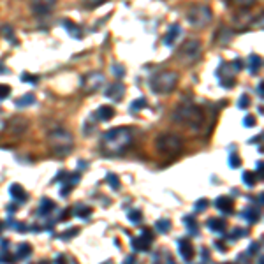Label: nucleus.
I'll use <instances>...</instances> for the list:
<instances>
[{
  "label": "nucleus",
  "mask_w": 264,
  "mask_h": 264,
  "mask_svg": "<svg viewBox=\"0 0 264 264\" xmlns=\"http://www.w3.org/2000/svg\"><path fill=\"white\" fill-rule=\"evenodd\" d=\"M32 254V247L28 243H21L20 247H18V250H16V259H27L28 256Z\"/></svg>",
  "instance_id": "23"
},
{
  "label": "nucleus",
  "mask_w": 264,
  "mask_h": 264,
  "mask_svg": "<svg viewBox=\"0 0 264 264\" xmlns=\"http://www.w3.org/2000/svg\"><path fill=\"white\" fill-rule=\"evenodd\" d=\"M241 236H247V231H245V229H234V236L232 238H241Z\"/></svg>",
  "instance_id": "43"
},
{
  "label": "nucleus",
  "mask_w": 264,
  "mask_h": 264,
  "mask_svg": "<svg viewBox=\"0 0 264 264\" xmlns=\"http://www.w3.org/2000/svg\"><path fill=\"white\" fill-rule=\"evenodd\" d=\"M76 232H80V229H78V227H74V229H71V231L64 232L65 236H62V238H64V240H67V238H72V236H76Z\"/></svg>",
  "instance_id": "42"
},
{
  "label": "nucleus",
  "mask_w": 264,
  "mask_h": 264,
  "mask_svg": "<svg viewBox=\"0 0 264 264\" xmlns=\"http://www.w3.org/2000/svg\"><path fill=\"white\" fill-rule=\"evenodd\" d=\"M178 250H180V256L185 261H192L194 259V247L188 240H180L178 241Z\"/></svg>",
  "instance_id": "11"
},
{
  "label": "nucleus",
  "mask_w": 264,
  "mask_h": 264,
  "mask_svg": "<svg viewBox=\"0 0 264 264\" xmlns=\"http://www.w3.org/2000/svg\"><path fill=\"white\" fill-rule=\"evenodd\" d=\"M257 95H259V97L264 95V93H263V81H259V85H257Z\"/></svg>",
  "instance_id": "48"
},
{
  "label": "nucleus",
  "mask_w": 264,
  "mask_h": 264,
  "mask_svg": "<svg viewBox=\"0 0 264 264\" xmlns=\"http://www.w3.org/2000/svg\"><path fill=\"white\" fill-rule=\"evenodd\" d=\"M146 99L144 97H141V99H136L134 102H132V106H131V109L132 111H139V109H143V108H146Z\"/></svg>",
  "instance_id": "31"
},
{
  "label": "nucleus",
  "mask_w": 264,
  "mask_h": 264,
  "mask_svg": "<svg viewBox=\"0 0 264 264\" xmlns=\"http://www.w3.org/2000/svg\"><path fill=\"white\" fill-rule=\"evenodd\" d=\"M141 219H143V215H141L139 210H132V212H129V220H131L132 224H139Z\"/></svg>",
  "instance_id": "33"
},
{
  "label": "nucleus",
  "mask_w": 264,
  "mask_h": 264,
  "mask_svg": "<svg viewBox=\"0 0 264 264\" xmlns=\"http://www.w3.org/2000/svg\"><path fill=\"white\" fill-rule=\"evenodd\" d=\"M0 34L5 37L7 41H11V43H14V32H12V28L9 27V25H4V27L0 28Z\"/></svg>",
  "instance_id": "30"
},
{
  "label": "nucleus",
  "mask_w": 264,
  "mask_h": 264,
  "mask_svg": "<svg viewBox=\"0 0 264 264\" xmlns=\"http://www.w3.org/2000/svg\"><path fill=\"white\" fill-rule=\"evenodd\" d=\"M155 148L159 150L162 155L168 157H176L180 155L183 150V143L178 136L175 134H162L155 139Z\"/></svg>",
  "instance_id": "6"
},
{
  "label": "nucleus",
  "mask_w": 264,
  "mask_h": 264,
  "mask_svg": "<svg viewBox=\"0 0 264 264\" xmlns=\"http://www.w3.org/2000/svg\"><path fill=\"white\" fill-rule=\"evenodd\" d=\"M49 148L53 153L58 157H67L71 153L72 146H74V139H72L71 132L65 129H53L48 136Z\"/></svg>",
  "instance_id": "4"
},
{
  "label": "nucleus",
  "mask_w": 264,
  "mask_h": 264,
  "mask_svg": "<svg viewBox=\"0 0 264 264\" xmlns=\"http://www.w3.org/2000/svg\"><path fill=\"white\" fill-rule=\"evenodd\" d=\"M74 215L80 217V219H87V217L92 215V208H88V206H78L74 210Z\"/></svg>",
  "instance_id": "27"
},
{
  "label": "nucleus",
  "mask_w": 264,
  "mask_h": 264,
  "mask_svg": "<svg viewBox=\"0 0 264 264\" xmlns=\"http://www.w3.org/2000/svg\"><path fill=\"white\" fill-rule=\"evenodd\" d=\"M173 120L185 125L188 129H201L204 124V111L203 108L196 104H181L173 111Z\"/></svg>",
  "instance_id": "2"
},
{
  "label": "nucleus",
  "mask_w": 264,
  "mask_h": 264,
  "mask_svg": "<svg viewBox=\"0 0 264 264\" xmlns=\"http://www.w3.org/2000/svg\"><path fill=\"white\" fill-rule=\"evenodd\" d=\"M104 95L108 97V99L115 100V102H120L125 95V85L122 83V81H115V83H111L106 88Z\"/></svg>",
  "instance_id": "10"
},
{
  "label": "nucleus",
  "mask_w": 264,
  "mask_h": 264,
  "mask_svg": "<svg viewBox=\"0 0 264 264\" xmlns=\"http://www.w3.org/2000/svg\"><path fill=\"white\" fill-rule=\"evenodd\" d=\"M157 231L159 232H168L169 231V227H171V222H169V220H166V219H162V220H159V222H157Z\"/></svg>",
  "instance_id": "32"
},
{
  "label": "nucleus",
  "mask_w": 264,
  "mask_h": 264,
  "mask_svg": "<svg viewBox=\"0 0 264 264\" xmlns=\"http://www.w3.org/2000/svg\"><path fill=\"white\" fill-rule=\"evenodd\" d=\"M243 125L245 127H254L256 125V118H254L252 115H248V116H245V120H243Z\"/></svg>",
  "instance_id": "39"
},
{
  "label": "nucleus",
  "mask_w": 264,
  "mask_h": 264,
  "mask_svg": "<svg viewBox=\"0 0 264 264\" xmlns=\"http://www.w3.org/2000/svg\"><path fill=\"white\" fill-rule=\"evenodd\" d=\"M241 217H243L245 220H248L250 224H256V222H259L261 213H259V210L254 208V206H248L247 210H243V212H241Z\"/></svg>",
  "instance_id": "18"
},
{
  "label": "nucleus",
  "mask_w": 264,
  "mask_h": 264,
  "mask_svg": "<svg viewBox=\"0 0 264 264\" xmlns=\"http://www.w3.org/2000/svg\"><path fill=\"white\" fill-rule=\"evenodd\" d=\"M53 210H55V203H53L51 199H43V201H41V206H39V215L41 217L49 215Z\"/></svg>",
  "instance_id": "22"
},
{
  "label": "nucleus",
  "mask_w": 264,
  "mask_h": 264,
  "mask_svg": "<svg viewBox=\"0 0 264 264\" xmlns=\"http://www.w3.org/2000/svg\"><path fill=\"white\" fill-rule=\"evenodd\" d=\"M9 95H11V87H9V85H2V83H0V100L7 99Z\"/></svg>",
  "instance_id": "35"
},
{
  "label": "nucleus",
  "mask_w": 264,
  "mask_h": 264,
  "mask_svg": "<svg viewBox=\"0 0 264 264\" xmlns=\"http://www.w3.org/2000/svg\"><path fill=\"white\" fill-rule=\"evenodd\" d=\"M9 194H11L12 199H16L18 203H25V201L28 199L27 192H25V188L21 187V185H18V183H12L11 187H9Z\"/></svg>",
  "instance_id": "13"
},
{
  "label": "nucleus",
  "mask_w": 264,
  "mask_h": 264,
  "mask_svg": "<svg viewBox=\"0 0 264 264\" xmlns=\"http://www.w3.org/2000/svg\"><path fill=\"white\" fill-rule=\"evenodd\" d=\"M36 102V95L34 93H27V95H23L21 99L16 100V106L18 108H25V106H30Z\"/></svg>",
  "instance_id": "26"
},
{
  "label": "nucleus",
  "mask_w": 264,
  "mask_h": 264,
  "mask_svg": "<svg viewBox=\"0 0 264 264\" xmlns=\"http://www.w3.org/2000/svg\"><path fill=\"white\" fill-rule=\"evenodd\" d=\"M257 250H259V245H257V243H252V245H250V250H248V254H250V256H254V254H256Z\"/></svg>",
  "instance_id": "44"
},
{
  "label": "nucleus",
  "mask_w": 264,
  "mask_h": 264,
  "mask_svg": "<svg viewBox=\"0 0 264 264\" xmlns=\"http://www.w3.org/2000/svg\"><path fill=\"white\" fill-rule=\"evenodd\" d=\"M231 2L236 5H243V7H247V5H252L256 0H231Z\"/></svg>",
  "instance_id": "40"
},
{
  "label": "nucleus",
  "mask_w": 264,
  "mask_h": 264,
  "mask_svg": "<svg viewBox=\"0 0 264 264\" xmlns=\"http://www.w3.org/2000/svg\"><path fill=\"white\" fill-rule=\"evenodd\" d=\"M178 81H180V74L176 71H162L150 80V88L157 95H168L178 87Z\"/></svg>",
  "instance_id": "3"
},
{
  "label": "nucleus",
  "mask_w": 264,
  "mask_h": 264,
  "mask_svg": "<svg viewBox=\"0 0 264 264\" xmlns=\"http://www.w3.org/2000/svg\"><path fill=\"white\" fill-rule=\"evenodd\" d=\"M215 247L219 248L220 252H225V245L222 243V241H217V243H215Z\"/></svg>",
  "instance_id": "47"
},
{
  "label": "nucleus",
  "mask_w": 264,
  "mask_h": 264,
  "mask_svg": "<svg viewBox=\"0 0 264 264\" xmlns=\"http://www.w3.org/2000/svg\"><path fill=\"white\" fill-rule=\"evenodd\" d=\"M257 173H259V178H263V160L257 162Z\"/></svg>",
  "instance_id": "46"
},
{
  "label": "nucleus",
  "mask_w": 264,
  "mask_h": 264,
  "mask_svg": "<svg viewBox=\"0 0 264 264\" xmlns=\"http://www.w3.org/2000/svg\"><path fill=\"white\" fill-rule=\"evenodd\" d=\"M183 224H185V227H187V231L190 232L192 236H196V234H197V222H196V219H194V217H185Z\"/></svg>",
  "instance_id": "25"
},
{
  "label": "nucleus",
  "mask_w": 264,
  "mask_h": 264,
  "mask_svg": "<svg viewBox=\"0 0 264 264\" xmlns=\"http://www.w3.org/2000/svg\"><path fill=\"white\" fill-rule=\"evenodd\" d=\"M238 106H240V109H248V106H250V97H248L247 93H243V95L240 97V100H238Z\"/></svg>",
  "instance_id": "36"
},
{
  "label": "nucleus",
  "mask_w": 264,
  "mask_h": 264,
  "mask_svg": "<svg viewBox=\"0 0 264 264\" xmlns=\"http://www.w3.org/2000/svg\"><path fill=\"white\" fill-rule=\"evenodd\" d=\"M208 227L213 232H224L225 231V220L224 219H208Z\"/></svg>",
  "instance_id": "20"
},
{
  "label": "nucleus",
  "mask_w": 264,
  "mask_h": 264,
  "mask_svg": "<svg viewBox=\"0 0 264 264\" xmlns=\"http://www.w3.org/2000/svg\"><path fill=\"white\" fill-rule=\"evenodd\" d=\"M185 18H187V23L192 28H204L212 23L213 14H212V9H210L208 5L196 4L188 9Z\"/></svg>",
  "instance_id": "5"
},
{
  "label": "nucleus",
  "mask_w": 264,
  "mask_h": 264,
  "mask_svg": "<svg viewBox=\"0 0 264 264\" xmlns=\"http://www.w3.org/2000/svg\"><path fill=\"white\" fill-rule=\"evenodd\" d=\"M141 236H143L144 240L153 241V234H152V231H150V229H143V231H141Z\"/></svg>",
  "instance_id": "41"
},
{
  "label": "nucleus",
  "mask_w": 264,
  "mask_h": 264,
  "mask_svg": "<svg viewBox=\"0 0 264 264\" xmlns=\"http://www.w3.org/2000/svg\"><path fill=\"white\" fill-rule=\"evenodd\" d=\"M215 206H217V210H220L222 213H232L234 212V208H232V199H229L227 196L217 197Z\"/></svg>",
  "instance_id": "12"
},
{
  "label": "nucleus",
  "mask_w": 264,
  "mask_h": 264,
  "mask_svg": "<svg viewBox=\"0 0 264 264\" xmlns=\"http://www.w3.org/2000/svg\"><path fill=\"white\" fill-rule=\"evenodd\" d=\"M21 80H23L25 83H32V85L39 83V76H36V74H28V72H23V74H21Z\"/></svg>",
  "instance_id": "34"
},
{
  "label": "nucleus",
  "mask_w": 264,
  "mask_h": 264,
  "mask_svg": "<svg viewBox=\"0 0 264 264\" xmlns=\"http://www.w3.org/2000/svg\"><path fill=\"white\" fill-rule=\"evenodd\" d=\"M201 51H203V46H201L199 41H196V39L185 41L180 48H178V60L187 65L194 64L201 56Z\"/></svg>",
  "instance_id": "7"
},
{
  "label": "nucleus",
  "mask_w": 264,
  "mask_h": 264,
  "mask_svg": "<svg viewBox=\"0 0 264 264\" xmlns=\"http://www.w3.org/2000/svg\"><path fill=\"white\" fill-rule=\"evenodd\" d=\"M56 0H30V9L36 16H44V14H49L55 7Z\"/></svg>",
  "instance_id": "9"
},
{
  "label": "nucleus",
  "mask_w": 264,
  "mask_h": 264,
  "mask_svg": "<svg viewBox=\"0 0 264 264\" xmlns=\"http://www.w3.org/2000/svg\"><path fill=\"white\" fill-rule=\"evenodd\" d=\"M180 34H181L180 25H173V27L169 28V32L166 34V37H164V44H166V46H173V44L176 43V39L180 37Z\"/></svg>",
  "instance_id": "15"
},
{
  "label": "nucleus",
  "mask_w": 264,
  "mask_h": 264,
  "mask_svg": "<svg viewBox=\"0 0 264 264\" xmlns=\"http://www.w3.org/2000/svg\"><path fill=\"white\" fill-rule=\"evenodd\" d=\"M62 25H64V28L71 34L72 37H76V39H83V30H81L80 25H76L74 21H69V20H64L62 21Z\"/></svg>",
  "instance_id": "14"
},
{
  "label": "nucleus",
  "mask_w": 264,
  "mask_h": 264,
  "mask_svg": "<svg viewBox=\"0 0 264 264\" xmlns=\"http://www.w3.org/2000/svg\"><path fill=\"white\" fill-rule=\"evenodd\" d=\"M229 164H231V168H240V164H241V160H240V157L236 155V153H231L229 155Z\"/></svg>",
  "instance_id": "37"
},
{
  "label": "nucleus",
  "mask_w": 264,
  "mask_h": 264,
  "mask_svg": "<svg viewBox=\"0 0 264 264\" xmlns=\"http://www.w3.org/2000/svg\"><path fill=\"white\" fill-rule=\"evenodd\" d=\"M208 208V199H199L196 203V212H204Z\"/></svg>",
  "instance_id": "38"
},
{
  "label": "nucleus",
  "mask_w": 264,
  "mask_h": 264,
  "mask_svg": "<svg viewBox=\"0 0 264 264\" xmlns=\"http://www.w3.org/2000/svg\"><path fill=\"white\" fill-rule=\"evenodd\" d=\"M132 132L129 127H113L102 134L100 148L106 155H120L131 146Z\"/></svg>",
  "instance_id": "1"
},
{
  "label": "nucleus",
  "mask_w": 264,
  "mask_h": 264,
  "mask_svg": "<svg viewBox=\"0 0 264 264\" xmlns=\"http://www.w3.org/2000/svg\"><path fill=\"white\" fill-rule=\"evenodd\" d=\"M97 116H99V120H102V122L111 120L113 116H115V108H111V106H100L99 111H97Z\"/></svg>",
  "instance_id": "19"
},
{
  "label": "nucleus",
  "mask_w": 264,
  "mask_h": 264,
  "mask_svg": "<svg viewBox=\"0 0 264 264\" xmlns=\"http://www.w3.org/2000/svg\"><path fill=\"white\" fill-rule=\"evenodd\" d=\"M106 181H108L109 185H111V188H120L122 187V183H120V180H118V176L116 175H113V173H109L108 176H106Z\"/></svg>",
  "instance_id": "28"
},
{
  "label": "nucleus",
  "mask_w": 264,
  "mask_h": 264,
  "mask_svg": "<svg viewBox=\"0 0 264 264\" xmlns=\"http://www.w3.org/2000/svg\"><path fill=\"white\" fill-rule=\"evenodd\" d=\"M261 64H263L261 56H257V55L248 56V71L252 72V74H257V72L261 71Z\"/></svg>",
  "instance_id": "21"
},
{
  "label": "nucleus",
  "mask_w": 264,
  "mask_h": 264,
  "mask_svg": "<svg viewBox=\"0 0 264 264\" xmlns=\"http://www.w3.org/2000/svg\"><path fill=\"white\" fill-rule=\"evenodd\" d=\"M241 178H243V183L247 185V187H254V185L257 183V180H259L257 173H252V171H245Z\"/></svg>",
  "instance_id": "24"
},
{
  "label": "nucleus",
  "mask_w": 264,
  "mask_h": 264,
  "mask_svg": "<svg viewBox=\"0 0 264 264\" xmlns=\"http://www.w3.org/2000/svg\"><path fill=\"white\" fill-rule=\"evenodd\" d=\"M27 127H28V124L25 118H12V120L9 122V131H11L12 134H21Z\"/></svg>",
  "instance_id": "16"
},
{
  "label": "nucleus",
  "mask_w": 264,
  "mask_h": 264,
  "mask_svg": "<svg viewBox=\"0 0 264 264\" xmlns=\"http://www.w3.org/2000/svg\"><path fill=\"white\" fill-rule=\"evenodd\" d=\"M0 74H7V69L4 67V64L0 62Z\"/></svg>",
  "instance_id": "49"
},
{
  "label": "nucleus",
  "mask_w": 264,
  "mask_h": 264,
  "mask_svg": "<svg viewBox=\"0 0 264 264\" xmlns=\"http://www.w3.org/2000/svg\"><path fill=\"white\" fill-rule=\"evenodd\" d=\"M0 231H2V222H0Z\"/></svg>",
  "instance_id": "50"
},
{
  "label": "nucleus",
  "mask_w": 264,
  "mask_h": 264,
  "mask_svg": "<svg viewBox=\"0 0 264 264\" xmlns=\"http://www.w3.org/2000/svg\"><path fill=\"white\" fill-rule=\"evenodd\" d=\"M113 72L118 74V76H124V69H122L120 65H115V67H113Z\"/></svg>",
  "instance_id": "45"
},
{
  "label": "nucleus",
  "mask_w": 264,
  "mask_h": 264,
  "mask_svg": "<svg viewBox=\"0 0 264 264\" xmlns=\"http://www.w3.org/2000/svg\"><path fill=\"white\" fill-rule=\"evenodd\" d=\"M106 78L102 72L99 71H93V72H88L87 76H85L83 80V90L87 93H92V92H97L102 85H104Z\"/></svg>",
  "instance_id": "8"
},
{
  "label": "nucleus",
  "mask_w": 264,
  "mask_h": 264,
  "mask_svg": "<svg viewBox=\"0 0 264 264\" xmlns=\"http://www.w3.org/2000/svg\"><path fill=\"white\" fill-rule=\"evenodd\" d=\"M150 245H152V241L144 240L143 236L132 238V248H134L136 252H148V250H150Z\"/></svg>",
  "instance_id": "17"
},
{
  "label": "nucleus",
  "mask_w": 264,
  "mask_h": 264,
  "mask_svg": "<svg viewBox=\"0 0 264 264\" xmlns=\"http://www.w3.org/2000/svg\"><path fill=\"white\" fill-rule=\"evenodd\" d=\"M81 2H83V5L87 9H95V7H99V5L106 4L108 0H81Z\"/></svg>",
  "instance_id": "29"
}]
</instances>
